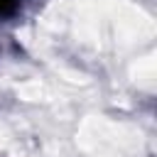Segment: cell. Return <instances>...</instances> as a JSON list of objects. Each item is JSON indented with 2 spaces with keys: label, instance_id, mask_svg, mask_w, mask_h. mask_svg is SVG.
I'll list each match as a JSON object with an SVG mask.
<instances>
[{
  "label": "cell",
  "instance_id": "obj_1",
  "mask_svg": "<svg viewBox=\"0 0 157 157\" xmlns=\"http://www.w3.org/2000/svg\"><path fill=\"white\" fill-rule=\"evenodd\" d=\"M22 10V0H0V20H12Z\"/></svg>",
  "mask_w": 157,
  "mask_h": 157
}]
</instances>
